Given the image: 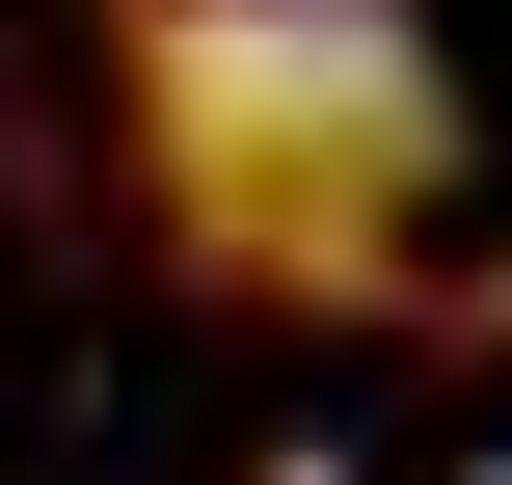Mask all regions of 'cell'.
Wrapping results in <instances>:
<instances>
[{"label":"cell","mask_w":512,"mask_h":485,"mask_svg":"<svg viewBox=\"0 0 512 485\" xmlns=\"http://www.w3.org/2000/svg\"><path fill=\"white\" fill-rule=\"evenodd\" d=\"M0 485H512V0H0Z\"/></svg>","instance_id":"6da1fadb"}]
</instances>
